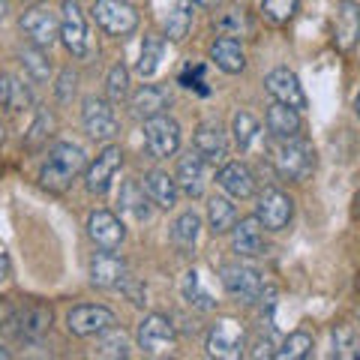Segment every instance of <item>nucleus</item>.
<instances>
[{"label":"nucleus","mask_w":360,"mask_h":360,"mask_svg":"<svg viewBox=\"0 0 360 360\" xmlns=\"http://www.w3.org/2000/svg\"><path fill=\"white\" fill-rule=\"evenodd\" d=\"M82 168H84V150L78 148V144L60 141V144L51 148L49 160H45V165H42L39 180H42L45 189H51V193H63V189L78 177Z\"/></svg>","instance_id":"obj_1"},{"label":"nucleus","mask_w":360,"mask_h":360,"mask_svg":"<svg viewBox=\"0 0 360 360\" xmlns=\"http://www.w3.org/2000/svg\"><path fill=\"white\" fill-rule=\"evenodd\" d=\"M274 165L285 180H303L315 165V150L309 141L297 139H276L274 144Z\"/></svg>","instance_id":"obj_2"},{"label":"nucleus","mask_w":360,"mask_h":360,"mask_svg":"<svg viewBox=\"0 0 360 360\" xmlns=\"http://www.w3.org/2000/svg\"><path fill=\"white\" fill-rule=\"evenodd\" d=\"M6 330L15 333V340L37 345L42 342V336L51 330V309L45 303H30L25 309H15V315L9 319Z\"/></svg>","instance_id":"obj_3"},{"label":"nucleus","mask_w":360,"mask_h":360,"mask_svg":"<svg viewBox=\"0 0 360 360\" xmlns=\"http://www.w3.org/2000/svg\"><path fill=\"white\" fill-rule=\"evenodd\" d=\"M222 285L229 288L234 297H243V300H262L264 295H274V288L264 283V276L250 264H225Z\"/></svg>","instance_id":"obj_4"},{"label":"nucleus","mask_w":360,"mask_h":360,"mask_svg":"<svg viewBox=\"0 0 360 360\" xmlns=\"http://www.w3.org/2000/svg\"><path fill=\"white\" fill-rule=\"evenodd\" d=\"M94 18L111 37H129V33L139 27V13H135L129 4H123V0H96Z\"/></svg>","instance_id":"obj_5"},{"label":"nucleus","mask_w":360,"mask_h":360,"mask_svg":"<svg viewBox=\"0 0 360 360\" xmlns=\"http://www.w3.org/2000/svg\"><path fill=\"white\" fill-rule=\"evenodd\" d=\"M255 217L267 231H283L285 225L291 222V217H295V201H291L283 189L270 186V189H264V193L258 195Z\"/></svg>","instance_id":"obj_6"},{"label":"nucleus","mask_w":360,"mask_h":360,"mask_svg":"<svg viewBox=\"0 0 360 360\" xmlns=\"http://www.w3.org/2000/svg\"><path fill=\"white\" fill-rule=\"evenodd\" d=\"M82 120H84V129L90 139L96 141H111L120 129L117 115L111 108L108 99H99V96H90L84 99V111H82Z\"/></svg>","instance_id":"obj_7"},{"label":"nucleus","mask_w":360,"mask_h":360,"mask_svg":"<svg viewBox=\"0 0 360 360\" xmlns=\"http://www.w3.org/2000/svg\"><path fill=\"white\" fill-rule=\"evenodd\" d=\"M120 165H123V150L117 148V144H108V148L99 153L87 168V177H84L87 193L105 195L111 189V184H115V174L120 172Z\"/></svg>","instance_id":"obj_8"},{"label":"nucleus","mask_w":360,"mask_h":360,"mask_svg":"<svg viewBox=\"0 0 360 360\" xmlns=\"http://www.w3.org/2000/svg\"><path fill=\"white\" fill-rule=\"evenodd\" d=\"M60 39L75 58L87 54V21L78 0H63L60 4Z\"/></svg>","instance_id":"obj_9"},{"label":"nucleus","mask_w":360,"mask_h":360,"mask_svg":"<svg viewBox=\"0 0 360 360\" xmlns=\"http://www.w3.org/2000/svg\"><path fill=\"white\" fill-rule=\"evenodd\" d=\"M144 144L156 160H165V156H174V150L180 148V127L172 117H150L144 123Z\"/></svg>","instance_id":"obj_10"},{"label":"nucleus","mask_w":360,"mask_h":360,"mask_svg":"<svg viewBox=\"0 0 360 360\" xmlns=\"http://www.w3.org/2000/svg\"><path fill=\"white\" fill-rule=\"evenodd\" d=\"M115 324H117L115 312L105 307H75L66 315V330L72 336H96L115 328Z\"/></svg>","instance_id":"obj_11"},{"label":"nucleus","mask_w":360,"mask_h":360,"mask_svg":"<svg viewBox=\"0 0 360 360\" xmlns=\"http://www.w3.org/2000/svg\"><path fill=\"white\" fill-rule=\"evenodd\" d=\"M207 354L225 357V360L240 357L243 354V324H238L234 319H222L213 324L207 333Z\"/></svg>","instance_id":"obj_12"},{"label":"nucleus","mask_w":360,"mask_h":360,"mask_svg":"<svg viewBox=\"0 0 360 360\" xmlns=\"http://www.w3.org/2000/svg\"><path fill=\"white\" fill-rule=\"evenodd\" d=\"M21 30L37 49H51V42L60 37V18L42 6H33L21 15Z\"/></svg>","instance_id":"obj_13"},{"label":"nucleus","mask_w":360,"mask_h":360,"mask_svg":"<svg viewBox=\"0 0 360 360\" xmlns=\"http://www.w3.org/2000/svg\"><path fill=\"white\" fill-rule=\"evenodd\" d=\"M139 348L144 354H165L174 348V324L165 315H148L139 324Z\"/></svg>","instance_id":"obj_14"},{"label":"nucleus","mask_w":360,"mask_h":360,"mask_svg":"<svg viewBox=\"0 0 360 360\" xmlns=\"http://www.w3.org/2000/svg\"><path fill=\"white\" fill-rule=\"evenodd\" d=\"M264 87H267V94L274 96L276 103L291 105V108H297V111L307 108V94H303L297 75L291 72V70H285V66H279V70L270 72L264 78Z\"/></svg>","instance_id":"obj_15"},{"label":"nucleus","mask_w":360,"mask_h":360,"mask_svg":"<svg viewBox=\"0 0 360 360\" xmlns=\"http://www.w3.org/2000/svg\"><path fill=\"white\" fill-rule=\"evenodd\" d=\"M87 234L90 240L96 246H103V250H117L127 238V231H123V222L115 217V213L108 210H94L87 217Z\"/></svg>","instance_id":"obj_16"},{"label":"nucleus","mask_w":360,"mask_h":360,"mask_svg":"<svg viewBox=\"0 0 360 360\" xmlns=\"http://www.w3.org/2000/svg\"><path fill=\"white\" fill-rule=\"evenodd\" d=\"M127 279V262L111 250H103L90 258V283L99 288H117Z\"/></svg>","instance_id":"obj_17"},{"label":"nucleus","mask_w":360,"mask_h":360,"mask_svg":"<svg viewBox=\"0 0 360 360\" xmlns=\"http://www.w3.org/2000/svg\"><path fill=\"white\" fill-rule=\"evenodd\" d=\"M195 153L205 160L207 165H219L225 160V153H229V144H225V132L219 123H201L195 129Z\"/></svg>","instance_id":"obj_18"},{"label":"nucleus","mask_w":360,"mask_h":360,"mask_svg":"<svg viewBox=\"0 0 360 360\" xmlns=\"http://www.w3.org/2000/svg\"><path fill=\"white\" fill-rule=\"evenodd\" d=\"M264 225L258 222V217H250V219H240L234 225V238H231V246L238 255H246V258H255V255H264L267 252V243H264V234H262Z\"/></svg>","instance_id":"obj_19"},{"label":"nucleus","mask_w":360,"mask_h":360,"mask_svg":"<svg viewBox=\"0 0 360 360\" xmlns=\"http://www.w3.org/2000/svg\"><path fill=\"white\" fill-rule=\"evenodd\" d=\"M168 94L162 87H156V84H141L139 90L132 94L129 99V108H132V115L135 117H141V120H150V117H160L162 111L168 108Z\"/></svg>","instance_id":"obj_20"},{"label":"nucleus","mask_w":360,"mask_h":360,"mask_svg":"<svg viewBox=\"0 0 360 360\" xmlns=\"http://www.w3.org/2000/svg\"><path fill=\"white\" fill-rule=\"evenodd\" d=\"M333 39L342 51L354 49V42L360 39V4L342 0V4L336 6V37Z\"/></svg>","instance_id":"obj_21"},{"label":"nucleus","mask_w":360,"mask_h":360,"mask_svg":"<svg viewBox=\"0 0 360 360\" xmlns=\"http://www.w3.org/2000/svg\"><path fill=\"white\" fill-rule=\"evenodd\" d=\"M219 186L229 193L231 198H250L255 193V177L243 162H229L219 168Z\"/></svg>","instance_id":"obj_22"},{"label":"nucleus","mask_w":360,"mask_h":360,"mask_svg":"<svg viewBox=\"0 0 360 360\" xmlns=\"http://www.w3.org/2000/svg\"><path fill=\"white\" fill-rule=\"evenodd\" d=\"M205 160H201L198 153H189L186 160H180L177 165V186L184 189V193L189 198H198V195H205Z\"/></svg>","instance_id":"obj_23"},{"label":"nucleus","mask_w":360,"mask_h":360,"mask_svg":"<svg viewBox=\"0 0 360 360\" xmlns=\"http://www.w3.org/2000/svg\"><path fill=\"white\" fill-rule=\"evenodd\" d=\"M267 132L274 135V139H297V135H300V115H297V108L274 103L267 108Z\"/></svg>","instance_id":"obj_24"},{"label":"nucleus","mask_w":360,"mask_h":360,"mask_svg":"<svg viewBox=\"0 0 360 360\" xmlns=\"http://www.w3.org/2000/svg\"><path fill=\"white\" fill-rule=\"evenodd\" d=\"M210 58L222 72H229V75L243 72V66H246V54L240 49V42L231 39V37H222V39L213 42L210 45Z\"/></svg>","instance_id":"obj_25"},{"label":"nucleus","mask_w":360,"mask_h":360,"mask_svg":"<svg viewBox=\"0 0 360 360\" xmlns=\"http://www.w3.org/2000/svg\"><path fill=\"white\" fill-rule=\"evenodd\" d=\"M168 9L162 13V25L168 39H184L193 27V4L189 0H165Z\"/></svg>","instance_id":"obj_26"},{"label":"nucleus","mask_w":360,"mask_h":360,"mask_svg":"<svg viewBox=\"0 0 360 360\" xmlns=\"http://www.w3.org/2000/svg\"><path fill=\"white\" fill-rule=\"evenodd\" d=\"M30 103H33L30 87L15 75L0 72V105L9 108V111H21V108H27Z\"/></svg>","instance_id":"obj_27"},{"label":"nucleus","mask_w":360,"mask_h":360,"mask_svg":"<svg viewBox=\"0 0 360 360\" xmlns=\"http://www.w3.org/2000/svg\"><path fill=\"white\" fill-rule=\"evenodd\" d=\"M144 189H148V195L153 205H160V207H174L177 205V180L174 177H168L165 172H150L148 177H144Z\"/></svg>","instance_id":"obj_28"},{"label":"nucleus","mask_w":360,"mask_h":360,"mask_svg":"<svg viewBox=\"0 0 360 360\" xmlns=\"http://www.w3.org/2000/svg\"><path fill=\"white\" fill-rule=\"evenodd\" d=\"M148 189H144L139 180H127L120 189V210H127L132 219H148L150 207H148Z\"/></svg>","instance_id":"obj_29"},{"label":"nucleus","mask_w":360,"mask_h":360,"mask_svg":"<svg viewBox=\"0 0 360 360\" xmlns=\"http://www.w3.org/2000/svg\"><path fill=\"white\" fill-rule=\"evenodd\" d=\"M198 229H201V219H198L195 210H186V213H180L177 217V222L172 225V240H174V246L180 252H189L195 246Z\"/></svg>","instance_id":"obj_30"},{"label":"nucleus","mask_w":360,"mask_h":360,"mask_svg":"<svg viewBox=\"0 0 360 360\" xmlns=\"http://www.w3.org/2000/svg\"><path fill=\"white\" fill-rule=\"evenodd\" d=\"M207 219H210V231L213 234H225L238 225V210L229 198H210L207 205Z\"/></svg>","instance_id":"obj_31"},{"label":"nucleus","mask_w":360,"mask_h":360,"mask_svg":"<svg viewBox=\"0 0 360 360\" xmlns=\"http://www.w3.org/2000/svg\"><path fill=\"white\" fill-rule=\"evenodd\" d=\"M180 291H184V297H186L189 307H195V309H213V307H217L213 295H210L205 285H201L198 270H189V274L184 276V283H180Z\"/></svg>","instance_id":"obj_32"},{"label":"nucleus","mask_w":360,"mask_h":360,"mask_svg":"<svg viewBox=\"0 0 360 360\" xmlns=\"http://www.w3.org/2000/svg\"><path fill=\"white\" fill-rule=\"evenodd\" d=\"M162 39L160 37H144V45H141V54H139V63H135V70H139L141 78H150L156 75L162 63Z\"/></svg>","instance_id":"obj_33"},{"label":"nucleus","mask_w":360,"mask_h":360,"mask_svg":"<svg viewBox=\"0 0 360 360\" xmlns=\"http://www.w3.org/2000/svg\"><path fill=\"white\" fill-rule=\"evenodd\" d=\"M21 58V66H25V72H27V78L30 82H37V84H45L51 78V63L45 60V54H42V49H25L18 54Z\"/></svg>","instance_id":"obj_34"},{"label":"nucleus","mask_w":360,"mask_h":360,"mask_svg":"<svg viewBox=\"0 0 360 360\" xmlns=\"http://www.w3.org/2000/svg\"><path fill=\"white\" fill-rule=\"evenodd\" d=\"M217 25V30L222 33V37H243L246 30H250V18H246V13L240 6H231V9H225V13L213 21Z\"/></svg>","instance_id":"obj_35"},{"label":"nucleus","mask_w":360,"mask_h":360,"mask_svg":"<svg viewBox=\"0 0 360 360\" xmlns=\"http://www.w3.org/2000/svg\"><path fill=\"white\" fill-rule=\"evenodd\" d=\"M309 352H312V336L297 330V333H291L283 345H279V352L274 357H279V360H303V357H309Z\"/></svg>","instance_id":"obj_36"},{"label":"nucleus","mask_w":360,"mask_h":360,"mask_svg":"<svg viewBox=\"0 0 360 360\" xmlns=\"http://www.w3.org/2000/svg\"><path fill=\"white\" fill-rule=\"evenodd\" d=\"M297 4L300 0H262V15L270 25H285L297 13Z\"/></svg>","instance_id":"obj_37"},{"label":"nucleus","mask_w":360,"mask_h":360,"mask_svg":"<svg viewBox=\"0 0 360 360\" xmlns=\"http://www.w3.org/2000/svg\"><path fill=\"white\" fill-rule=\"evenodd\" d=\"M255 135H258V120L250 111H238L234 115V141H238V148L246 150L255 141Z\"/></svg>","instance_id":"obj_38"},{"label":"nucleus","mask_w":360,"mask_h":360,"mask_svg":"<svg viewBox=\"0 0 360 360\" xmlns=\"http://www.w3.org/2000/svg\"><path fill=\"white\" fill-rule=\"evenodd\" d=\"M96 354H103V357H129V340L123 333H117L115 328H108L105 336L99 340Z\"/></svg>","instance_id":"obj_39"},{"label":"nucleus","mask_w":360,"mask_h":360,"mask_svg":"<svg viewBox=\"0 0 360 360\" xmlns=\"http://www.w3.org/2000/svg\"><path fill=\"white\" fill-rule=\"evenodd\" d=\"M105 87H108V99H111V103H120V99L129 94V72H127V66H123V63L111 66Z\"/></svg>","instance_id":"obj_40"},{"label":"nucleus","mask_w":360,"mask_h":360,"mask_svg":"<svg viewBox=\"0 0 360 360\" xmlns=\"http://www.w3.org/2000/svg\"><path fill=\"white\" fill-rule=\"evenodd\" d=\"M333 354L336 357H354L357 354V336L352 328H336L333 330Z\"/></svg>","instance_id":"obj_41"},{"label":"nucleus","mask_w":360,"mask_h":360,"mask_svg":"<svg viewBox=\"0 0 360 360\" xmlns=\"http://www.w3.org/2000/svg\"><path fill=\"white\" fill-rule=\"evenodd\" d=\"M70 94H75V75L72 72H63L60 75V84H58V99H60V103H70Z\"/></svg>","instance_id":"obj_42"},{"label":"nucleus","mask_w":360,"mask_h":360,"mask_svg":"<svg viewBox=\"0 0 360 360\" xmlns=\"http://www.w3.org/2000/svg\"><path fill=\"white\" fill-rule=\"evenodd\" d=\"M45 127H51V120H49V117H45V115H39V120H37V123H33V129H30L33 135H30V141H27V148H37V144H39V141L45 139V132H42Z\"/></svg>","instance_id":"obj_43"},{"label":"nucleus","mask_w":360,"mask_h":360,"mask_svg":"<svg viewBox=\"0 0 360 360\" xmlns=\"http://www.w3.org/2000/svg\"><path fill=\"white\" fill-rule=\"evenodd\" d=\"M13 315H15V307H13V303H9V300H0V328H6Z\"/></svg>","instance_id":"obj_44"},{"label":"nucleus","mask_w":360,"mask_h":360,"mask_svg":"<svg viewBox=\"0 0 360 360\" xmlns=\"http://www.w3.org/2000/svg\"><path fill=\"white\" fill-rule=\"evenodd\" d=\"M195 4H198V6H205V9H213V6L219 4V0H195Z\"/></svg>","instance_id":"obj_45"},{"label":"nucleus","mask_w":360,"mask_h":360,"mask_svg":"<svg viewBox=\"0 0 360 360\" xmlns=\"http://www.w3.org/2000/svg\"><path fill=\"white\" fill-rule=\"evenodd\" d=\"M6 9H9V4L6 0H0V18H6Z\"/></svg>","instance_id":"obj_46"},{"label":"nucleus","mask_w":360,"mask_h":360,"mask_svg":"<svg viewBox=\"0 0 360 360\" xmlns=\"http://www.w3.org/2000/svg\"><path fill=\"white\" fill-rule=\"evenodd\" d=\"M354 111H357V117H360V90H357V99H354Z\"/></svg>","instance_id":"obj_47"},{"label":"nucleus","mask_w":360,"mask_h":360,"mask_svg":"<svg viewBox=\"0 0 360 360\" xmlns=\"http://www.w3.org/2000/svg\"><path fill=\"white\" fill-rule=\"evenodd\" d=\"M0 360H9V352H6V348H0Z\"/></svg>","instance_id":"obj_48"},{"label":"nucleus","mask_w":360,"mask_h":360,"mask_svg":"<svg viewBox=\"0 0 360 360\" xmlns=\"http://www.w3.org/2000/svg\"><path fill=\"white\" fill-rule=\"evenodd\" d=\"M354 357H360V342H357V354H354Z\"/></svg>","instance_id":"obj_49"},{"label":"nucleus","mask_w":360,"mask_h":360,"mask_svg":"<svg viewBox=\"0 0 360 360\" xmlns=\"http://www.w3.org/2000/svg\"><path fill=\"white\" fill-rule=\"evenodd\" d=\"M30 4H39V0H30Z\"/></svg>","instance_id":"obj_50"}]
</instances>
